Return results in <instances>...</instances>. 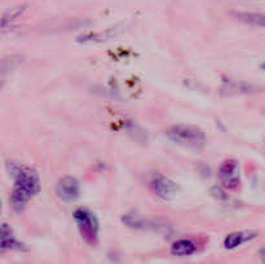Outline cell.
<instances>
[{"instance_id": "8fae6325", "label": "cell", "mask_w": 265, "mask_h": 264, "mask_svg": "<svg viewBox=\"0 0 265 264\" xmlns=\"http://www.w3.org/2000/svg\"><path fill=\"white\" fill-rule=\"evenodd\" d=\"M27 9V4H21V6H16L13 8H11L9 11H7L4 13L3 18H2V30H6L7 26L15 22L18 17L24 15L25 11Z\"/></svg>"}, {"instance_id": "ba28073f", "label": "cell", "mask_w": 265, "mask_h": 264, "mask_svg": "<svg viewBox=\"0 0 265 264\" xmlns=\"http://www.w3.org/2000/svg\"><path fill=\"white\" fill-rule=\"evenodd\" d=\"M195 250H197V246H195L194 242L190 240H187V238L178 240L171 246L172 255L176 256H189L192 254H194Z\"/></svg>"}, {"instance_id": "5b68a950", "label": "cell", "mask_w": 265, "mask_h": 264, "mask_svg": "<svg viewBox=\"0 0 265 264\" xmlns=\"http://www.w3.org/2000/svg\"><path fill=\"white\" fill-rule=\"evenodd\" d=\"M57 194L62 201H74L79 197V184L73 176H64L57 184Z\"/></svg>"}, {"instance_id": "4fadbf2b", "label": "cell", "mask_w": 265, "mask_h": 264, "mask_svg": "<svg viewBox=\"0 0 265 264\" xmlns=\"http://www.w3.org/2000/svg\"><path fill=\"white\" fill-rule=\"evenodd\" d=\"M260 256H261L262 261H265V247L264 249H261V251H260Z\"/></svg>"}, {"instance_id": "6da1fadb", "label": "cell", "mask_w": 265, "mask_h": 264, "mask_svg": "<svg viewBox=\"0 0 265 264\" xmlns=\"http://www.w3.org/2000/svg\"><path fill=\"white\" fill-rule=\"evenodd\" d=\"M9 170H11L12 176L15 178V185H13V191L11 193L9 201H11L13 210L21 212L24 211L27 202L40 189L39 179L36 173L31 168L25 167V166L12 163Z\"/></svg>"}, {"instance_id": "277c9868", "label": "cell", "mask_w": 265, "mask_h": 264, "mask_svg": "<svg viewBox=\"0 0 265 264\" xmlns=\"http://www.w3.org/2000/svg\"><path fill=\"white\" fill-rule=\"evenodd\" d=\"M218 179L225 189L234 191L239 185L238 163L234 159H228L218 168Z\"/></svg>"}, {"instance_id": "9c48e42d", "label": "cell", "mask_w": 265, "mask_h": 264, "mask_svg": "<svg viewBox=\"0 0 265 264\" xmlns=\"http://www.w3.org/2000/svg\"><path fill=\"white\" fill-rule=\"evenodd\" d=\"M232 15L237 20L246 22V24L253 25V26L265 27V15L264 13H253V12H233Z\"/></svg>"}, {"instance_id": "5bb4252c", "label": "cell", "mask_w": 265, "mask_h": 264, "mask_svg": "<svg viewBox=\"0 0 265 264\" xmlns=\"http://www.w3.org/2000/svg\"><path fill=\"white\" fill-rule=\"evenodd\" d=\"M262 69H265V64H262Z\"/></svg>"}, {"instance_id": "52a82bcc", "label": "cell", "mask_w": 265, "mask_h": 264, "mask_svg": "<svg viewBox=\"0 0 265 264\" xmlns=\"http://www.w3.org/2000/svg\"><path fill=\"white\" fill-rule=\"evenodd\" d=\"M257 233L255 232H233L225 237L224 240V246L228 250H233L236 247L241 246L242 244H245L247 241L253 240L256 237Z\"/></svg>"}, {"instance_id": "30bf717a", "label": "cell", "mask_w": 265, "mask_h": 264, "mask_svg": "<svg viewBox=\"0 0 265 264\" xmlns=\"http://www.w3.org/2000/svg\"><path fill=\"white\" fill-rule=\"evenodd\" d=\"M21 245L16 237L13 236L12 229L9 228L8 224H3L2 226V250H13V249H20Z\"/></svg>"}, {"instance_id": "3957f363", "label": "cell", "mask_w": 265, "mask_h": 264, "mask_svg": "<svg viewBox=\"0 0 265 264\" xmlns=\"http://www.w3.org/2000/svg\"><path fill=\"white\" fill-rule=\"evenodd\" d=\"M74 219L83 240L90 245L96 244L99 237V222L96 216L88 208L80 207L74 211Z\"/></svg>"}, {"instance_id": "7c38bea8", "label": "cell", "mask_w": 265, "mask_h": 264, "mask_svg": "<svg viewBox=\"0 0 265 264\" xmlns=\"http://www.w3.org/2000/svg\"><path fill=\"white\" fill-rule=\"evenodd\" d=\"M227 94H248V92H252L255 88L253 85L247 84L245 82H234V80H228L224 83V88H223Z\"/></svg>"}, {"instance_id": "7a4b0ae2", "label": "cell", "mask_w": 265, "mask_h": 264, "mask_svg": "<svg viewBox=\"0 0 265 264\" xmlns=\"http://www.w3.org/2000/svg\"><path fill=\"white\" fill-rule=\"evenodd\" d=\"M167 138L184 147H201L206 141V135L199 127L189 124H176L167 129Z\"/></svg>"}, {"instance_id": "8992f818", "label": "cell", "mask_w": 265, "mask_h": 264, "mask_svg": "<svg viewBox=\"0 0 265 264\" xmlns=\"http://www.w3.org/2000/svg\"><path fill=\"white\" fill-rule=\"evenodd\" d=\"M152 188L154 191V193L158 197H160V198H163V200L172 197L176 192L175 183L169 180L168 178H166V176L162 175H157L153 178Z\"/></svg>"}]
</instances>
